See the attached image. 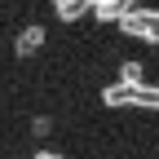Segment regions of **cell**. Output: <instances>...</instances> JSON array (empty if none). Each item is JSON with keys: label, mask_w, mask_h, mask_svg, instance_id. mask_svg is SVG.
Instances as JSON below:
<instances>
[{"label": "cell", "mask_w": 159, "mask_h": 159, "mask_svg": "<svg viewBox=\"0 0 159 159\" xmlns=\"http://www.w3.org/2000/svg\"><path fill=\"white\" fill-rule=\"evenodd\" d=\"M53 5H57V13H62L66 22H75V18L89 9V0H53Z\"/></svg>", "instance_id": "8992f818"}, {"label": "cell", "mask_w": 159, "mask_h": 159, "mask_svg": "<svg viewBox=\"0 0 159 159\" xmlns=\"http://www.w3.org/2000/svg\"><path fill=\"white\" fill-rule=\"evenodd\" d=\"M119 27H124V35H133V40L159 44V22H155V13H137V9H128L124 18H119Z\"/></svg>", "instance_id": "6da1fadb"}, {"label": "cell", "mask_w": 159, "mask_h": 159, "mask_svg": "<svg viewBox=\"0 0 159 159\" xmlns=\"http://www.w3.org/2000/svg\"><path fill=\"white\" fill-rule=\"evenodd\" d=\"M128 106H150V111H159V89H146V84L128 89Z\"/></svg>", "instance_id": "3957f363"}, {"label": "cell", "mask_w": 159, "mask_h": 159, "mask_svg": "<svg viewBox=\"0 0 159 159\" xmlns=\"http://www.w3.org/2000/svg\"><path fill=\"white\" fill-rule=\"evenodd\" d=\"M89 9L97 13V22H119L128 9H137V0H93Z\"/></svg>", "instance_id": "7a4b0ae2"}, {"label": "cell", "mask_w": 159, "mask_h": 159, "mask_svg": "<svg viewBox=\"0 0 159 159\" xmlns=\"http://www.w3.org/2000/svg\"><path fill=\"white\" fill-rule=\"evenodd\" d=\"M119 84H124V89H137V84H146V75H142V62H124V66H119Z\"/></svg>", "instance_id": "5b68a950"}, {"label": "cell", "mask_w": 159, "mask_h": 159, "mask_svg": "<svg viewBox=\"0 0 159 159\" xmlns=\"http://www.w3.org/2000/svg\"><path fill=\"white\" fill-rule=\"evenodd\" d=\"M40 40H44V27H27L22 35H18V57H27L40 49Z\"/></svg>", "instance_id": "277c9868"}, {"label": "cell", "mask_w": 159, "mask_h": 159, "mask_svg": "<svg viewBox=\"0 0 159 159\" xmlns=\"http://www.w3.org/2000/svg\"><path fill=\"white\" fill-rule=\"evenodd\" d=\"M35 159H62V155H49V150H44V155H35Z\"/></svg>", "instance_id": "52a82bcc"}]
</instances>
